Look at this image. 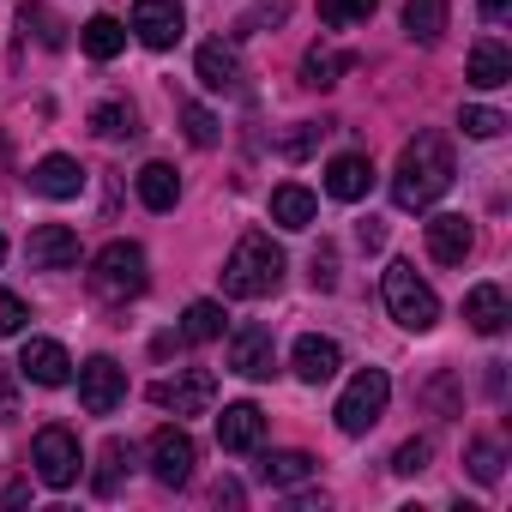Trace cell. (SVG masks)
<instances>
[{"label":"cell","instance_id":"cell-1","mask_svg":"<svg viewBox=\"0 0 512 512\" xmlns=\"http://www.w3.org/2000/svg\"><path fill=\"white\" fill-rule=\"evenodd\" d=\"M452 145L446 133H416L404 151H398V169H392V205L398 211H428L434 199H446L452 187Z\"/></svg>","mask_w":512,"mask_h":512},{"label":"cell","instance_id":"cell-2","mask_svg":"<svg viewBox=\"0 0 512 512\" xmlns=\"http://www.w3.org/2000/svg\"><path fill=\"white\" fill-rule=\"evenodd\" d=\"M284 272H290L284 247H278L266 229H247V235L235 241V253L223 260V296H235V302H260V296H272V290L284 284Z\"/></svg>","mask_w":512,"mask_h":512},{"label":"cell","instance_id":"cell-3","mask_svg":"<svg viewBox=\"0 0 512 512\" xmlns=\"http://www.w3.org/2000/svg\"><path fill=\"white\" fill-rule=\"evenodd\" d=\"M85 284H91L97 302H133V296H145V284H151L145 247H139V241H109L97 260H91Z\"/></svg>","mask_w":512,"mask_h":512},{"label":"cell","instance_id":"cell-4","mask_svg":"<svg viewBox=\"0 0 512 512\" xmlns=\"http://www.w3.org/2000/svg\"><path fill=\"white\" fill-rule=\"evenodd\" d=\"M380 296H386V314H392L404 332H434V326H440V296L428 290V278H422L410 260H392V266H386Z\"/></svg>","mask_w":512,"mask_h":512},{"label":"cell","instance_id":"cell-5","mask_svg":"<svg viewBox=\"0 0 512 512\" xmlns=\"http://www.w3.org/2000/svg\"><path fill=\"white\" fill-rule=\"evenodd\" d=\"M386 404H392V380H386V368H362L350 386H344V398H338V428L356 440V434H368V428H380V416H386Z\"/></svg>","mask_w":512,"mask_h":512},{"label":"cell","instance_id":"cell-6","mask_svg":"<svg viewBox=\"0 0 512 512\" xmlns=\"http://www.w3.org/2000/svg\"><path fill=\"white\" fill-rule=\"evenodd\" d=\"M31 464H37V482H43V488H73L79 470H85V458H79V434L61 428V422H49V428L31 440Z\"/></svg>","mask_w":512,"mask_h":512},{"label":"cell","instance_id":"cell-7","mask_svg":"<svg viewBox=\"0 0 512 512\" xmlns=\"http://www.w3.org/2000/svg\"><path fill=\"white\" fill-rule=\"evenodd\" d=\"M79 404H85V416H115L127 404V368L115 356H91L79 368Z\"/></svg>","mask_w":512,"mask_h":512},{"label":"cell","instance_id":"cell-8","mask_svg":"<svg viewBox=\"0 0 512 512\" xmlns=\"http://www.w3.org/2000/svg\"><path fill=\"white\" fill-rule=\"evenodd\" d=\"M193 464H199V446H193V434L187 428H157L151 434V476L163 482V488H187L193 482Z\"/></svg>","mask_w":512,"mask_h":512},{"label":"cell","instance_id":"cell-9","mask_svg":"<svg viewBox=\"0 0 512 512\" xmlns=\"http://www.w3.org/2000/svg\"><path fill=\"white\" fill-rule=\"evenodd\" d=\"M187 31V7L181 0H133V37L145 49H175Z\"/></svg>","mask_w":512,"mask_h":512},{"label":"cell","instance_id":"cell-10","mask_svg":"<svg viewBox=\"0 0 512 512\" xmlns=\"http://www.w3.org/2000/svg\"><path fill=\"white\" fill-rule=\"evenodd\" d=\"M25 260H31V272H73V266H79V229H67V223H37L31 241H25Z\"/></svg>","mask_w":512,"mask_h":512},{"label":"cell","instance_id":"cell-11","mask_svg":"<svg viewBox=\"0 0 512 512\" xmlns=\"http://www.w3.org/2000/svg\"><path fill=\"white\" fill-rule=\"evenodd\" d=\"M229 368H235L241 380H272V374H278V344H272V332H266V326H235V338H229Z\"/></svg>","mask_w":512,"mask_h":512},{"label":"cell","instance_id":"cell-12","mask_svg":"<svg viewBox=\"0 0 512 512\" xmlns=\"http://www.w3.org/2000/svg\"><path fill=\"white\" fill-rule=\"evenodd\" d=\"M151 398H157L163 410H175V416H205L211 398H217V374H211V368H187V374L163 380Z\"/></svg>","mask_w":512,"mask_h":512},{"label":"cell","instance_id":"cell-13","mask_svg":"<svg viewBox=\"0 0 512 512\" xmlns=\"http://www.w3.org/2000/svg\"><path fill=\"white\" fill-rule=\"evenodd\" d=\"M470 247H476L470 217H458V211L428 217V260H434V266H464V260H470Z\"/></svg>","mask_w":512,"mask_h":512},{"label":"cell","instance_id":"cell-14","mask_svg":"<svg viewBox=\"0 0 512 512\" xmlns=\"http://www.w3.org/2000/svg\"><path fill=\"white\" fill-rule=\"evenodd\" d=\"M266 440V410L260 404H223L217 416V446L223 452H260Z\"/></svg>","mask_w":512,"mask_h":512},{"label":"cell","instance_id":"cell-15","mask_svg":"<svg viewBox=\"0 0 512 512\" xmlns=\"http://www.w3.org/2000/svg\"><path fill=\"white\" fill-rule=\"evenodd\" d=\"M19 374H25L31 386H67V380H73V356H67L55 338H31V344L19 350Z\"/></svg>","mask_w":512,"mask_h":512},{"label":"cell","instance_id":"cell-16","mask_svg":"<svg viewBox=\"0 0 512 512\" xmlns=\"http://www.w3.org/2000/svg\"><path fill=\"white\" fill-rule=\"evenodd\" d=\"M31 193H43V199H79V193H85V169H79V157H67V151L43 157V163L31 169Z\"/></svg>","mask_w":512,"mask_h":512},{"label":"cell","instance_id":"cell-17","mask_svg":"<svg viewBox=\"0 0 512 512\" xmlns=\"http://www.w3.org/2000/svg\"><path fill=\"white\" fill-rule=\"evenodd\" d=\"M368 187H374V163H368L362 151H344V157L326 163V193H332V199L356 205V199H368Z\"/></svg>","mask_w":512,"mask_h":512},{"label":"cell","instance_id":"cell-18","mask_svg":"<svg viewBox=\"0 0 512 512\" xmlns=\"http://www.w3.org/2000/svg\"><path fill=\"white\" fill-rule=\"evenodd\" d=\"M338 368H344V350L332 344V338H296V380L302 386H326V380H338Z\"/></svg>","mask_w":512,"mask_h":512},{"label":"cell","instance_id":"cell-19","mask_svg":"<svg viewBox=\"0 0 512 512\" xmlns=\"http://www.w3.org/2000/svg\"><path fill=\"white\" fill-rule=\"evenodd\" d=\"M464 320H470V332H482V338H500V332H506V320H512V308H506V290H500V284H476V290L464 296Z\"/></svg>","mask_w":512,"mask_h":512},{"label":"cell","instance_id":"cell-20","mask_svg":"<svg viewBox=\"0 0 512 512\" xmlns=\"http://www.w3.org/2000/svg\"><path fill=\"white\" fill-rule=\"evenodd\" d=\"M193 73H199L205 91H241V61H235L229 43H205V49L193 55Z\"/></svg>","mask_w":512,"mask_h":512},{"label":"cell","instance_id":"cell-21","mask_svg":"<svg viewBox=\"0 0 512 512\" xmlns=\"http://www.w3.org/2000/svg\"><path fill=\"white\" fill-rule=\"evenodd\" d=\"M314 217H320V199H314L302 181L272 187V223H278V229H314Z\"/></svg>","mask_w":512,"mask_h":512},{"label":"cell","instance_id":"cell-22","mask_svg":"<svg viewBox=\"0 0 512 512\" xmlns=\"http://www.w3.org/2000/svg\"><path fill=\"white\" fill-rule=\"evenodd\" d=\"M464 79H470L476 91H500V85H512V55H506L500 43H476L470 61H464Z\"/></svg>","mask_w":512,"mask_h":512},{"label":"cell","instance_id":"cell-23","mask_svg":"<svg viewBox=\"0 0 512 512\" xmlns=\"http://www.w3.org/2000/svg\"><path fill=\"white\" fill-rule=\"evenodd\" d=\"M127 470H133V446H127V440H103L97 470H91V488H97L103 500H115V494H121V482H127Z\"/></svg>","mask_w":512,"mask_h":512},{"label":"cell","instance_id":"cell-24","mask_svg":"<svg viewBox=\"0 0 512 512\" xmlns=\"http://www.w3.org/2000/svg\"><path fill=\"white\" fill-rule=\"evenodd\" d=\"M446 0H404V37L410 43H440L446 37Z\"/></svg>","mask_w":512,"mask_h":512},{"label":"cell","instance_id":"cell-25","mask_svg":"<svg viewBox=\"0 0 512 512\" xmlns=\"http://www.w3.org/2000/svg\"><path fill=\"white\" fill-rule=\"evenodd\" d=\"M175 199H181V175L169 163H145L139 169V205L145 211H175Z\"/></svg>","mask_w":512,"mask_h":512},{"label":"cell","instance_id":"cell-26","mask_svg":"<svg viewBox=\"0 0 512 512\" xmlns=\"http://www.w3.org/2000/svg\"><path fill=\"white\" fill-rule=\"evenodd\" d=\"M79 43H85V55H91V61H115V55L127 49V25H121L115 13H97V19L79 31Z\"/></svg>","mask_w":512,"mask_h":512},{"label":"cell","instance_id":"cell-27","mask_svg":"<svg viewBox=\"0 0 512 512\" xmlns=\"http://www.w3.org/2000/svg\"><path fill=\"white\" fill-rule=\"evenodd\" d=\"M314 476V458L308 452H266L260 458V482L266 488H302Z\"/></svg>","mask_w":512,"mask_h":512},{"label":"cell","instance_id":"cell-28","mask_svg":"<svg viewBox=\"0 0 512 512\" xmlns=\"http://www.w3.org/2000/svg\"><path fill=\"white\" fill-rule=\"evenodd\" d=\"M91 133L109 139V145L139 139V109H133V103H97V109H91Z\"/></svg>","mask_w":512,"mask_h":512},{"label":"cell","instance_id":"cell-29","mask_svg":"<svg viewBox=\"0 0 512 512\" xmlns=\"http://www.w3.org/2000/svg\"><path fill=\"white\" fill-rule=\"evenodd\" d=\"M338 73H350V55H332V49H308L302 55V85L308 91H332Z\"/></svg>","mask_w":512,"mask_h":512},{"label":"cell","instance_id":"cell-30","mask_svg":"<svg viewBox=\"0 0 512 512\" xmlns=\"http://www.w3.org/2000/svg\"><path fill=\"white\" fill-rule=\"evenodd\" d=\"M223 338V302H193L181 314V344H211Z\"/></svg>","mask_w":512,"mask_h":512},{"label":"cell","instance_id":"cell-31","mask_svg":"<svg viewBox=\"0 0 512 512\" xmlns=\"http://www.w3.org/2000/svg\"><path fill=\"white\" fill-rule=\"evenodd\" d=\"M500 464H506V458H500V446H494V440H470V446H464V470H470L482 488H494V482H500Z\"/></svg>","mask_w":512,"mask_h":512},{"label":"cell","instance_id":"cell-32","mask_svg":"<svg viewBox=\"0 0 512 512\" xmlns=\"http://www.w3.org/2000/svg\"><path fill=\"white\" fill-rule=\"evenodd\" d=\"M181 127H187V139H193L199 151H211V145L223 139V127H217V115H211L205 103H181Z\"/></svg>","mask_w":512,"mask_h":512},{"label":"cell","instance_id":"cell-33","mask_svg":"<svg viewBox=\"0 0 512 512\" xmlns=\"http://www.w3.org/2000/svg\"><path fill=\"white\" fill-rule=\"evenodd\" d=\"M374 7H380V0H320V19H326L332 31H344V25H368Z\"/></svg>","mask_w":512,"mask_h":512},{"label":"cell","instance_id":"cell-34","mask_svg":"<svg viewBox=\"0 0 512 512\" xmlns=\"http://www.w3.org/2000/svg\"><path fill=\"white\" fill-rule=\"evenodd\" d=\"M25 31H37L43 49H67V25H61L49 7H37V0H25Z\"/></svg>","mask_w":512,"mask_h":512},{"label":"cell","instance_id":"cell-35","mask_svg":"<svg viewBox=\"0 0 512 512\" xmlns=\"http://www.w3.org/2000/svg\"><path fill=\"white\" fill-rule=\"evenodd\" d=\"M458 127H464L470 139H500V133H506V115H500V109H482V103H470V109L458 115Z\"/></svg>","mask_w":512,"mask_h":512},{"label":"cell","instance_id":"cell-36","mask_svg":"<svg viewBox=\"0 0 512 512\" xmlns=\"http://www.w3.org/2000/svg\"><path fill=\"white\" fill-rule=\"evenodd\" d=\"M428 458H434V446H428V440H404V446L392 452V470H398V476H422V470H428Z\"/></svg>","mask_w":512,"mask_h":512},{"label":"cell","instance_id":"cell-37","mask_svg":"<svg viewBox=\"0 0 512 512\" xmlns=\"http://www.w3.org/2000/svg\"><path fill=\"white\" fill-rule=\"evenodd\" d=\"M25 320H31V308L7 290V284H0V338H13V332H25Z\"/></svg>","mask_w":512,"mask_h":512},{"label":"cell","instance_id":"cell-38","mask_svg":"<svg viewBox=\"0 0 512 512\" xmlns=\"http://www.w3.org/2000/svg\"><path fill=\"white\" fill-rule=\"evenodd\" d=\"M314 290H338V247L332 241H320V253H314Z\"/></svg>","mask_w":512,"mask_h":512},{"label":"cell","instance_id":"cell-39","mask_svg":"<svg viewBox=\"0 0 512 512\" xmlns=\"http://www.w3.org/2000/svg\"><path fill=\"white\" fill-rule=\"evenodd\" d=\"M320 133H326V127H296V133L284 139V157H308V151L320 145Z\"/></svg>","mask_w":512,"mask_h":512},{"label":"cell","instance_id":"cell-40","mask_svg":"<svg viewBox=\"0 0 512 512\" xmlns=\"http://www.w3.org/2000/svg\"><path fill=\"white\" fill-rule=\"evenodd\" d=\"M356 241H362V247H380V241H386V223H380V217L356 223Z\"/></svg>","mask_w":512,"mask_h":512},{"label":"cell","instance_id":"cell-41","mask_svg":"<svg viewBox=\"0 0 512 512\" xmlns=\"http://www.w3.org/2000/svg\"><path fill=\"white\" fill-rule=\"evenodd\" d=\"M506 13H512V0H482V19L488 25H506Z\"/></svg>","mask_w":512,"mask_h":512},{"label":"cell","instance_id":"cell-42","mask_svg":"<svg viewBox=\"0 0 512 512\" xmlns=\"http://www.w3.org/2000/svg\"><path fill=\"white\" fill-rule=\"evenodd\" d=\"M217 500L223 506H241V482H217Z\"/></svg>","mask_w":512,"mask_h":512},{"label":"cell","instance_id":"cell-43","mask_svg":"<svg viewBox=\"0 0 512 512\" xmlns=\"http://www.w3.org/2000/svg\"><path fill=\"white\" fill-rule=\"evenodd\" d=\"M0 416H13V392H7V380H0Z\"/></svg>","mask_w":512,"mask_h":512},{"label":"cell","instance_id":"cell-44","mask_svg":"<svg viewBox=\"0 0 512 512\" xmlns=\"http://www.w3.org/2000/svg\"><path fill=\"white\" fill-rule=\"evenodd\" d=\"M0 260H7V235H0Z\"/></svg>","mask_w":512,"mask_h":512}]
</instances>
